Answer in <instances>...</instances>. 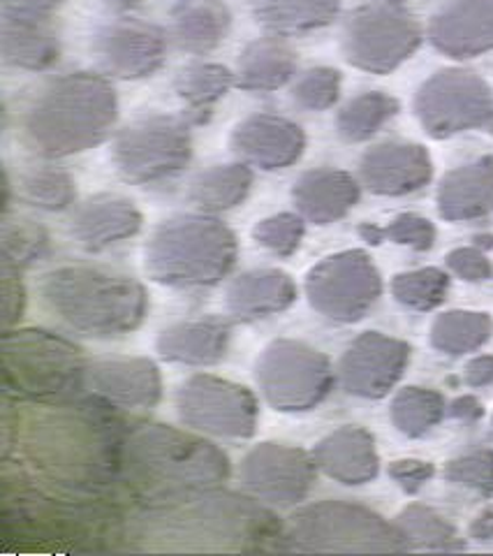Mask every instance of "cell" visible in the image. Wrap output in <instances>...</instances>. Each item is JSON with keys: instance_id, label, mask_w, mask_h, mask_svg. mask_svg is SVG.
Listing matches in <instances>:
<instances>
[{"instance_id": "cell-1", "label": "cell", "mask_w": 493, "mask_h": 556, "mask_svg": "<svg viewBox=\"0 0 493 556\" xmlns=\"http://www.w3.org/2000/svg\"><path fill=\"white\" fill-rule=\"evenodd\" d=\"M130 425L121 408L91 392L59 404L5 396L0 468L47 492L128 508L123 447Z\"/></svg>"}, {"instance_id": "cell-2", "label": "cell", "mask_w": 493, "mask_h": 556, "mask_svg": "<svg viewBox=\"0 0 493 556\" xmlns=\"http://www.w3.org/2000/svg\"><path fill=\"white\" fill-rule=\"evenodd\" d=\"M126 549L286 552V525L260 501L211 486L130 508Z\"/></svg>"}, {"instance_id": "cell-3", "label": "cell", "mask_w": 493, "mask_h": 556, "mask_svg": "<svg viewBox=\"0 0 493 556\" xmlns=\"http://www.w3.org/2000/svg\"><path fill=\"white\" fill-rule=\"evenodd\" d=\"M0 538L22 552H118L128 545V508L47 492L0 471Z\"/></svg>"}, {"instance_id": "cell-4", "label": "cell", "mask_w": 493, "mask_h": 556, "mask_svg": "<svg viewBox=\"0 0 493 556\" xmlns=\"http://www.w3.org/2000/svg\"><path fill=\"white\" fill-rule=\"evenodd\" d=\"M232 473L225 452L195 433L161 422H132L123 447L128 508L211 490Z\"/></svg>"}, {"instance_id": "cell-5", "label": "cell", "mask_w": 493, "mask_h": 556, "mask_svg": "<svg viewBox=\"0 0 493 556\" xmlns=\"http://www.w3.org/2000/svg\"><path fill=\"white\" fill-rule=\"evenodd\" d=\"M42 300L75 332L126 337L144 323L149 298L135 278L98 267H61L45 276Z\"/></svg>"}, {"instance_id": "cell-6", "label": "cell", "mask_w": 493, "mask_h": 556, "mask_svg": "<svg viewBox=\"0 0 493 556\" xmlns=\"http://www.w3.org/2000/svg\"><path fill=\"white\" fill-rule=\"evenodd\" d=\"M84 351L47 329L3 332V394L20 402L59 404L88 394Z\"/></svg>"}, {"instance_id": "cell-7", "label": "cell", "mask_w": 493, "mask_h": 556, "mask_svg": "<svg viewBox=\"0 0 493 556\" xmlns=\"http://www.w3.org/2000/svg\"><path fill=\"white\" fill-rule=\"evenodd\" d=\"M396 525L374 510L323 501L299 510L286 525V552H406Z\"/></svg>"}, {"instance_id": "cell-8", "label": "cell", "mask_w": 493, "mask_h": 556, "mask_svg": "<svg viewBox=\"0 0 493 556\" xmlns=\"http://www.w3.org/2000/svg\"><path fill=\"white\" fill-rule=\"evenodd\" d=\"M235 239L208 220H181L163 228L147 253L155 281L174 288L214 286L235 265Z\"/></svg>"}, {"instance_id": "cell-9", "label": "cell", "mask_w": 493, "mask_h": 556, "mask_svg": "<svg viewBox=\"0 0 493 556\" xmlns=\"http://www.w3.org/2000/svg\"><path fill=\"white\" fill-rule=\"evenodd\" d=\"M114 118V98L98 79H67L35 110L30 135L51 153L79 151L96 142Z\"/></svg>"}, {"instance_id": "cell-10", "label": "cell", "mask_w": 493, "mask_h": 556, "mask_svg": "<svg viewBox=\"0 0 493 556\" xmlns=\"http://www.w3.org/2000/svg\"><path fill=\"white\" fill-rule=\"evenodd\" d=\"M257 382L276 410H311L331 392L333 374L320 351L280 339L257 359Z\"/></svg>"}, {"instance_id": "cell-11", "label": "cell", "mask_w": 493, "mask_h": 556, "mask_svg": "<svg viewBox=\"0 0 493 556\" xmlns=\"http://www.w3.org/2000/svg\"><path fill=\"white\" fill-rule=\"evenodd\" d=\"M181 422L211 437L251 439L257 427V402L249 388L208 374L188 378L176 394Z\"/></svg>"}, {"instance_id": "cell-12", "label": "cell", "mask_w": 493, "mask_h": 556, "mask_svg": "<svg viewBox=\"0 0 493 556\" xmlns=\"http://www.w3.org/2000/svg\"><path fill=\"white\" fill-rule=\"evenodd\" d=\"M308 300L323 316L341 323L359 320L380 298V276L368 255L350 251L325 260L308 274Z\"/></svg>"}, {"instance_id": "cell-13", "label": "cell", "mask_w": 493, "mask_h": 556, "mask_svg": "<svg viewBox=\"0 0 493 556\" xmlns=\"http://www.w3.org/2000/svg\"><path fill=\"white\" fill-rule=\"evenodd\" d=\"M315 464L308 452L286 443H262L241 462V482L255 498L274 506L302 503L315 482Z\"/></svg>"}, {"instance_id": "cell-14", "label": "cell", "mask_w": 493, "mask_h": 556, "mask_svg": "<svg viewBox=\"0 0 493 556\" xmlns=\"http://www.w3.org/2000/svg\"><path fill=\"white\" fill-rule=\"evenodd\" d=\"M417 112L433 135H450L484 124L493 112V98L475 75L443 73L421 89Z\"/></svg>"}, {"instance_id": "cell-15", "label": "cell", "mask_w": 493, "mask_h": 556, "mask_svg": "<svg viewBox=\"0 0 493 556\" xmlns=\"http://www.w3.org/2000/svg\"><path fill=\"white\" fill-rule=\"evenodd\" d=\"M410 359V345L380 332H366L352 343L341 359L345 392L378 399L390 392Z\"/></svg>"}, {"instance_id": "cell-16", "label": "cell", "mask_w": 493, "mask_h": 556, "mask_svg": "<svg viewBox=\"0 0 493 556\" xmlns=\"http://www.w3.org/2000/svg\"><path fill=\"white\" fill-rule=\"evenodd\" d=\"M88 392L121 410L153 408L161 402L163 380L147 357H112L88 367Z\"/></svg>"}, {"instance_id": "cell-17", "label": "cell", "mask_w": 493, "mask_h": 556, "mask_svg": "<svg viewBox=\"0 0 493 556\" xmlns=\"http://www.w3.org/2000/svg\"><path fill=\"white\" fill-rule=\"evenodd\" d=\"M417 45V30L396 14L364 16L350 30V61L366 70L384 73L406 59Z\"/></svg>"}, {"instance_id": "cell-18", "label": "cell", "mask_w": 493, "mask_h": 556, "mask_svg": "<svg viewBox=\"0 0 493 556\" xmlns=\"http://www.w3.org/2000/svg\"><path fill=\"white\" fill-rule=\"evenodd\" d=\"M123 167L135 179L161 177L188 159V139L172 124H151L128 135L118 147Z\"/></svg>"}, {"instance_id": "cell-19", "label": "cell", "mask_w": 493, "mask_h": 556, "mask_svg": "<svg viewBox=\"0 0 493 556\" xmlns=\"http://www.w3.org/2000/svg\"><path fill=\"white\" fill-rule=\"evenodd\" d=\"M320 471L343 484H364L378 476L374 437L359 427H341L313 450Z\"/></svg>"}, {"instance_id": "cell-20", "label": "cell", "mask_w": 493, "mask_h": 556, "mask_svg": "<svg viewBox=\"0 0 493 556\" xmlns=\"http://www.w3.org/2000/svg\"><path fill=\"white\" fill-rule=\"evenodd\" d=\"M232 341V327L223 318H200L179 323L157 339V353L169 362L208 367L225 357Z\"/></svg>"}, {"instance_id": "cell-21", "label": "cell", "mask_w": 493, "mask_h": 556, "mask_svg": "<svg viewBox=\"0 0 493 556\" xmlns=\"http://www.w3.org/2000/svg\"><path fill=\"white\" fill-rule=\"evenodd\" d=\"M362 169L366 184L384 195L410 193L431 177L429 155L415 144H382L366 155Z\"/></svg>"}, {"instance_id": "cell-22", "label": "cell", "mask_w": 493, "mask_h": 556, "mask_svg": "<svg viewBox=\"0 0 493 556\" xmlns=\"http://www.w3.org/2000/svg\"><path fill=\"white\" fill-rule=\"evenodd\" d=\"M296 300L292 278L283 271L262 269L239 276L227 290V308L241 320H257L286 311Z\"/></svg>"}, {"instance_id": "cell-23", "label": "cell", "mask_w": 493, "mask_h": 556, "mask_svg": "<svg viewBox=\"0 0 493 556\" xmlns=\"http://www.w3.org/2000/svg\"><path fill=\"white\" fill-rule=\"evenodd\" d=\"M440 212L452 220L493 212V159L452 172L440 188Z\"/></svg>"}, {"instance_id": "cell-24", "label": "cell", "mask_w": 493, "mask_h": 556, "mask_svg": "<svg viewBox=\"0 0 493 556\" xmlns=\"http://www.w3.org/2000/svg\"><path fill=\"white\" fill-rule=\"evenodd\" d=\"M433 40L454 56H470L493 47V3L478 0L440 16L433 24Z\"/></svg>"}, {"instance_id": "cell-25", "label": "cell", "mask_w": 493, "mask_h": 556, "mask_svg": "<svg viewBox=\"0 0 493 556\" xmlns=\"http://www.w3.org/2000/svg\"><path fill=\"white\" fill-rule=\"evenodd\" d=\"M239 144L253 161L276 167L296 159L302 151V132L286 121L253 118L239 132Z\"/></svg>"}, {"instance_id": "cell-26", "label": "cell", "mask_w": 493, "mask_h": 556, "mask_svg": "<svg viewBox=\"0 0 493 556\" xmlns=\"http://www.w3.org/2000/svg\"><path fill=\"white\" fill-rule=\"evenodd\" d=\"M296 200L313 220L329 223L355 204L357 186L341 172L308 174L296 188Z\"/></svg>"}, {"instance_id": "cell-27", "label": "cell", "mask_w": 493, "mask_h": 556, "mask_svg": "<svg viewBox=\"0 0 493 556\" xmlns=\"http://www.w3.org/2000/svg\"><path fill=\"white\" fill-rule=\"evenodd\" d=\"M139 228V216L128 202L104 200L91 202L77 220V235L88 249L110 247L116 239L132 235Z\"/></svg>"}, {"instance_id": "cell-28", "label": "cell", "mask_w": 493, "mask_h": 556, "mask_svg": "<svg viewBox=\"0 0 493 556\" xmlns=\"http://www.w3.org/2000/svg\"><path fill=\"white\" fill-rule=\"evenodd\" d=\"M493 334V320L486 313L450 311L440 316L431 327V341L447 355H464L478 351Z\"/></svg>"}, {"instance_id": "cell-29", "label": "cell", "mask_w": 493, "mask_h": 556, "mask_svg": "<svg viewBox=\"0 0 493 556\" xmlns=\"http://www.w3.org/2000/svg\"><path fill=\"white\" fill-rule=\"evenodd\" d=\"M396 527L406 538L408 549H462L464 543L454 527L427 506H408L396 517Z\"/></svg>"}, {"instance_id": "cell-30", "label": "cell", "mask_w": 493, "mask_h": 556, "mask_svg": "<svg viewBox=\"0 0 493 556\" xmlns=\"http://www.w3.org/2000/svg\"><path fill=\"white\" fill-rule=\"evenodd\" d=\"M445 415V399L433 390L406 388L392 404V420L406 437H421Z\"/></svg>"}, {"instance_id": "cell-31", "label": "cell", "mask_w": 493, "mask_h": 556, "mask_svg": "<svg viewBox=\"0 0 493 556\" xmlns=\"http://www.w3.org/2000/svg\"><path fill=\"white\" fill-rule=\"evenodd\" d=\"M450 288L447 276L438 269H419L399 274L392 283L394 298L408 308L431 311L445 300Z\"/></svg>"}, {"instance_id": "cell-32", "label": "cell", "mask_w": 493, "mask_h": 556, "mask_svg": "<svg viewBox=\"0 0 493 556\" xmlns=\"http://www.w3.org/2000/svg\"><path fill=\"white\" fill-rule=\"evenodd\" d=\"M396 112V102L380 93H368L352 100L341 114V132L347 139H364L374 135L387 118Z\"/></svg>"}, {"instance_id": "cell-33", "label": "cell", "mask_w": 493, "mask_h": 556, "mask_svg": "<svg viewBox=\"0 0 493 556\" xmlns=\"http://www.w3.org/2000/svg\"><path fill=\"white\" fill-rule=\"evenodd\" d=\"M445 478L454 484L468 486V490L478 492L482 496L493 494V452L478 450L454 459L445 468Z\"/></svg>"}, {"instance_id": "cell-34", "label": "cell", "mask_w": 493, "mask_h": 556, "mask_svg": "<svg viewBox=\"0 0 493 556\" xmlns=\"http://www.w3.org/2000/svg\"><path fill=\"white\" fill-rule=\"evenodd\" d=\"M47 251V239L40 230L26 228V225H16L10 228L5 225L3 235V265L14 269L30 267L33 263H40V257Z\"/></svg>"}, {"instance_id": "cell-35", "label": "cell", "mask_w": 493, "mask_h": 556, "mask_svg": "<svg viewBox=\"0 0 493 556\" xmlns=\"http://www.w3.org/2000/svg\"><path fill=\"white\" fill-rule=\"evenodd\" d=\"M245 186H249V174L243 169H225L202 179L195 195L202 204L230 206L243 195Z\"/></svg>"}, {"instance_id": "cell-36", "label": "cell", "mask_w": 493, "mask_h": 556, "mask_svg": "<svg viewBox=\"0 0 493 556\" xmlns=\"http://www.w3.org/2000/svg\"><path fill=\"white\" fill-rule=\"evenodd\" d=\"M290 73V61L280 49H257L245 61V86H278Z\"/></svg>"}, {"instance_id": "cell-37", "label": "cell", "mask_w": 493, "mask_h": 556, "mask_svg": "<svg viewBox=\"0 0 493 556\" xmlns=\"http://www.w3.org/2000/svg\"><path fill=\"white\" fill-rule=\"evenodd\" d=\"M255 237L267 249L280 255H290L299 247V239H302V223L292 216H280L260 225L255 230Z\"/></svg>"}, {"instance_id": "cell-38", "label": "cell", "mask_w": 493, "mask_h": 556, "mask_svg": "<svg viewBox=\"0 0 493 556\" xmlns=\"http://www.w3.org/2000/svg\"><path fill=\"white\" fill-rule=\"evenodd\" d=\"M339 93V73L333 70H315L311 73L302 86L296 89L299 100H302L306 108H327L333 100H337Z\"/></svg>"}, {"instance_id": "cell-39", "label": "cell", "mask_w": 493, "mask_h": 556, "mask_svg": "<svg viewBox=\"0 0 493 556\" xmlns=\"http://www.w3.org/2000/svg\"><path fill=\"white\" fill-rule=\"evenodd\" d=\"M33 202L49 208H61L69 200V181L63 174H38L26 186Z\"/></svg>"}, {"instance_id": "cell-40", "label": "cell", "mask_w": 493, "mask_h": 556, "mask_svg": "<svg viewBox=\"0 0 493 556\" xmlns=\"http://www.w3.org/2000/svg\"><path fill=\"white\" fill-rule=\"evenodd\" d=\"M26 308V290L20 281V269L3 265V327L12 329L22 320Z\"/></svg>"}, {"instance_id": "cell-41", "label": "cell", "mask_w": 493, "mask_h": 556, "mask_svg": "<svg viewBox=\"0 0 493 556\" xmlns=\"http://www.w3.org/2000/svg\"><path fill=\"white\" fill-rule=\"evenodd\" d=\"M396 243H408L413 249L427 251L433 243V228L431 223L417 216H401L390 230H387Z\"/></svg>"}, {"instance_id": "cell-42", "label": "cell", "mask_w": 493, "mask_h": 556, "mask_svg": "<svg viewBox=\"0 0 493 556\" xmlns=\"http://www.w3.org/2000/svg\"><path fill=\"white\" fill-rule=\"evenodd\" d=\"M447 265L456 276H462L464 281H486L493 274L489 260L475 249H459L450 253Z\"/></svg>"}, {"instance_id": "cell-43", "label": "cell", "mask_w": 493, "mask_h": 556, "mask_svg": "<svg viewBox=\"0 0 493 556\" xmlns=\"http://www.w3.org/2000/svg\"><path fill=\"white\" fill-rule=\"evenodd\" d=\"M390 476L399 482L401 490H406L408 494H415L433 478V466L429 462L401 459L390 466Z\"/></svg>"}, {"instance_id": "cell-44", "label": "cell", "mask_w": 493, "mask_h": 556, "mask_svg": "<svg viewBox=\"0 0 493 556\" xmlns=\"http://www.w3.org/2000/svg\"><path fill=\"white\" fill-rule=\"evenodd\" d=\"M225 73L216 67H204L198 70V73H190L188 84L184 89V96L195 98V100H208L216 98L225 89Z\"/></svg>"}, {"instance_id": "cell-45", "label": "cell", "mask_w": 493, "mask_h": 556, "mask_svg": "<svg viewBox=\"0 0 493 556\" xmlns=\"http://www.w3.org/2000/svg\"><path fill=\"white\" fill-rule=\"evenodd\" d=\"M466 382L470 388H484L493 382V357H478L466 367Z\"/></svg>"}, {"instance_id": "cell-46", "label": "cell", "mask_w": 493, "mask_h": 556, "mask_svg": "<svg viewBox=\"0 0 493 556\" xmlns=\"http://www.w3.org/2000/svg\"><path fill=\"white\" fill-rule=\"evenodd\" d=\"M450 413L454 417H459V420L472 422V420H480L484 408H482V404L475 396H462V399H456V402L452 404Z\"/></svg>"}, {"instance_id": "cell-47", "label": "cell", "mask_w": 493, "mask_h": 556, "mask_svg": "<svg viewBox=\"0 0 493 556\" xmlns=\"http://www.w3.org/2000/svg\"><path fill=\"white\" fill-rule=\"evenodd\" d=\"M470 535L475 538V541H482V543L493 541V510L482 513L478 519L472 521Z\"/></svg>"}]
</instances>
